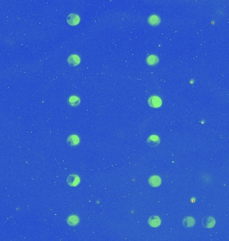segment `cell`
<instances>
[{
  "label": "cell",
  "mask_w": 229,
  "mask_h": 241,
  "mask_svg": "<svg viewBox=\"0 0 229 241\" xmlns=\"http://www.w3.org/2000/svg\"><path fill=\"white\" fill-rule=\"evenodd\" d=\"M202 223L204 227L207 228V229H212L214 226L216 221L214 218L212 216H205L203 218Z\"/></svg>",
  "instance_id": "cell-1"
},
{
  "label": "cell",
  "mask_w": 229,
  "mask_h": 241,
  "mask_svg": "<svg viewBox=\"0 0 229 241\" xmlns=\"http://www.w3.org/2000/svg\"><path fill=\"white\" fill-rule=\"evenodd\" d=\"M147 143L150 147H155L159 146V144L160 143V139L159 138L158 136H151L148 137V139L147 140Z\"/></svg>",
  "instance_id": "cell-2"
},
{
  "label": "cell",
  "mask_w": 229,
  "mask_h": 241,
  "mask_svg": "<svg viewBox=\"0 0 229 241\" xmlns=\"http://www.w3.org/2000/svg\"><path fill=\"white\" fill-rule=\"evenodd\" d=\"M149 104L151 106V107H155V108L160 107L161 105V101L160 98H159L158 96H154L149 99Z\"/></svg>",
  "instance_id": "cell-3"
},
{
  "label": "cell",
  "mask_w": 229,
  "mask_h": 241,
  "mask_svg": "<svg viewBox=\"0 0 229 241\" xmlns=\"http://www.w3.org/2000/svg\"><path fill=\"white\" fill-rule=\"evenodd\" d=\"M80 182V179L77 175H70L67 178V183L71 186H76Z\"/></svg>",
  "instance_id": "cell-4"
},
{
  "label": "cell",
  "mask_w": 229,
  "mask_h": 241,
  "mask_svg": "<svg viewBox=\"0 0 229 241\" xmlns=\"http://www.w3.org/2000/svg\"><path fill=\"white\" fill-rule=\"evenodd\" d=\"M161 178L158 176H153L149 179V183L153 187H158L161 184Z\"/></svg>",
  "instance_id": "cell-5"
},
{
  "label": "cell",
  "mask_w": 229,
  "mask_h": 241,
  "mask_svg": "<svg viewBox=\"0 0 229 241\" xmlns=\"http://www.w3.org/2000/svg\"><path fill=\"white\" fill-rule=\"evenodd\" d=\"M182 224L186 228H191L194 226V224H196V221L192 217L187 216L183 219Z\"/></svg>",
  "instance_id": "cell-6"
},
{
  "label": "cell",
  "mask_w": 229,
  "mask_h": 241,
  "mask_svg": "<svg viewBox=\"0 0 229 241\" xmlns=\"http://www.w3.org/2000/svg\"><path fill=\"white\" fill-rule=\"evenodd\" d=\"M79 21H80V18L78 15L75 14H70L67 18V22L70 25H76L78 24Z\"/></svg>",
  "instance_id": "cell-7"
},
{
  "label": "cell",
  "mask_w": 229,
  "mask_h": 241,
  "mask_svg": "<svg viewBox=\"0 0 229 241\" xmlns=\"http://www.w3.org/2000/svg\"><path fill=\"white\" fill-rule=\"evenodd\" d=\"M148 223L151 227L156 228V227L160 226L161 221H160V218H159L158 216H151L150 218H149V219L148 220Z\"/></svg>",
  "instance_id": "cell-8"
},
{
  "label": "cell",
  "mask_w": 229,
  "mask_h": 241,
  "mask_svg": "<svg viewBox=\"0 0 229 241\" xmlns=\"http://www.w3.org/2000/svg\"><path fill=\"white\" fill-rule=\"evenodd\" d=\"M67 143L70 145V146H76L79 143V138L78 136H75V135H73V136H71L67 139Z\"/></svg>",
  "instance_id": "cell-9"
},
{
  "label": "cell",
  "mask_w": 229,
  "mask_h": 241,
  "mask_svg": "<svg viewBox=\"0 0 229 241\" xmlns=\"http://www.w3.org/2000/svg\"><path fill=\"white\" fill-rule=\"evenodd\" d=\"M68 63L72 66H76L80 62V59L79 57L76 55H72L68 58Z\"/></svg>",
  "instance_id": "cell-10"
},
{
  "label": "cell",
  "mask_w": 229,
  "mask_h": 241,
  "mask_svg": "<svg viewBox=\"0 0 229 241\" xmlns=\"http://www.w3.org/2000/svg\"><path fill=\"white\" fill-rule=\"evenodd\" d=\"M80 103V99L76 96H72L68 99V104L72 107H76Z\"/></svg>",
  "instance_id": "cell-11"
},
{
  "label": "cell",
  "mask_w": 229,
  "mask_h": 241,
  "mask_svg": "<svg viewBox=\"0 0 229 241\" xmlns=\"http://www.w3.org/2000/svg\"><path fill=\"white\" fill-rule=\"evenodd\" d=\"M149 23L152 25H157L160 23V18L155 15H151L149 18Z\"/></svg>",
  "instance_id": "cell-12"
},
{
  "label": "cell",
  "mask_w": 229,
  "mask_h": 241,
  "mask_svg": "<svg viewBox=\"0 0 229 241\" xmlns=\"http://www.w3.org/2000/svg\"><path fill=\"white\" fill-rule=\"evenodd\" d=\"M158 60H159L158 58L156 56H154V55H151V56H148L147 60H146L148 64L150 66L155 65L157 63H158Z\"/></svg>",
  "instance_id": "cell-13"
},
{
  "label": "cell",
  "mask_w": 229,
  "mask_h": 241,
  "mask_svg": "<svg viewBox=\"0 0 229 241\" xmlns=\"http://www.w3.org/2000/svg\"><path fill=\"white\" fill-rule=\"evenodd\" d=\"M67 222H68V224L71 225V226H75V225L78 224L79 219H78V216L73 215V216H71L68 217Z\"/></svg>",
  "instance_id": "cell-14"
}]
</instances>
